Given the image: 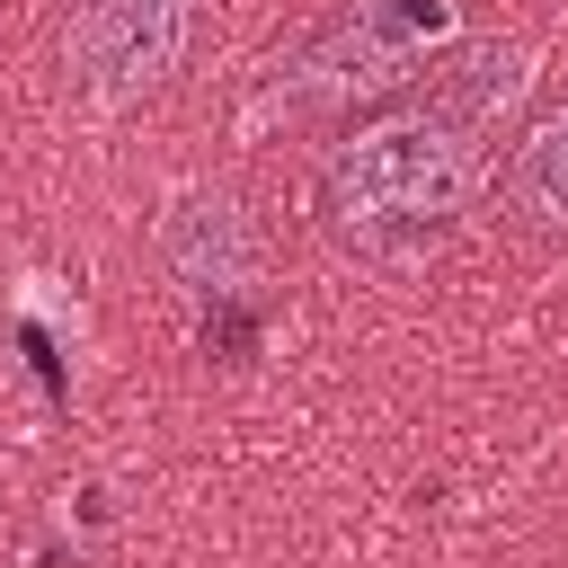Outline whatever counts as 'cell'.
Listing matches in <instances>:
<instances>
[{"label": "cell", "instance_id": "1", "mask_svg": "<svg viewBox=\"0 0 568 568\" xmlns=\"http://www.w3.org/2000/svg\"><path fill=\"white\" fill-rule=\"evenodd\" d=\"M470 178H479L470 106H435V115H390V124L355 133L328 160L320 204L346 240H417L462 213Z\"/></svg>", "mask_w": 568, "mask_h": 568}, {"label": "cell", "instance_id": "2", "mask_svg": "<svg viewBox=\"0 0 568 568\" xmlns=\"http://www.w3.org/2000/svg\"><path fill=\"white\" fill-rule=\"evenodd\" d=\"M453 36V0H355L293 71L275 98H355V89H382L399 80L417 53H435Z\"/></svg>", "mask_w": 568, "mask_h": 568}, {"label": "cell", "instance_id": "3", "mask_svg": "<svg viewBox=\"0 0 568 568\" xmlns=\"http://www.w3.org/2000/svg\"><path fill=\"white\" fill-rule=\"evenodd\" d=\"M178 44H186V0H71V27H62L80 89L106 106L151 98L178 71Z\"/></svg>", "mask_w": 568, "mask_h": 568}, {"label": "cell", "instance_id": "4", "mask_svg": "<svg viewBox=\"0 0 568 568\" xmlns=\"http://www.w3.org/2000/svg\"><path fill=\"white\" fill-rule=\"evenodd\" d=\"M160 257H169V275L195 293V302H240V284H248V266H257V231H248V213L231 204V195H178L169 204V222H160Z\"/></svg>", "mask_w": 568, "mask_h": 568}, {"label": "cell", "instance_id": "5", "mask_svg": "<svg viewBox=\"0 0 568 568\" xmlns=\"http://www.w3.org/2000/svg\"><path fill=\"white\" fill-rule=\"evenodd\" d=\"M506 204H515L524 222H541V231H568V106H550V115L515 142V160H506Z\"/></svg>", "mask_w": 568, "mask_h": 568}, {"label": "cell", "instance_id": "6", "mask_svg": "<svg viewBox=\"0 0 568 568\" xmlns=\"http://www.w3.org/2000/svg\"><path fill=\"white\" fill-rule=\"evenodd\" d=\"M18 337H27V355H36V373H44V390L62 399L71 382H62V355H53V337H44V328H18Z\"/></svg>", "mask_w": 568, "mask_h": 568}]
</instances>
